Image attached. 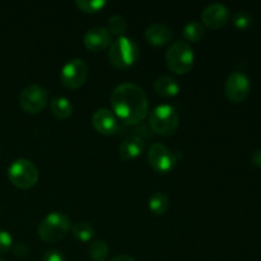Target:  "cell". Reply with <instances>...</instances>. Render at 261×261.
<instances>
[{
    "mask_svg": "<svg viewBox=\"0 0 261 261\" xmlns=\"http://www.w3.org/2000/svg\"><path fill=\"white\" fill-rule=\"evenodd\" d=\"M112 110L124 124L138 125L148 116L149 102L145 92L134 83H121L112 91Z\"/></svg>",
    "mask_w": 261,
    "mask_h": 261,
    "instance_id": "cell-1",
    "label": "cell"
},
{
    "mask_svg": "<svg viewBox=\"0 0 261 261\" xmlns=\"http://www.w3.org/2000/svg\"><path fill=\"white\" fill-rule=\"evenodd\" d=\"M71 229V221L63 212H51L37 227V233L42 241L54 244L68 234Z\"/></svg>",
    "mask_w": 261,
    "mask_h": 261,
    "instance_id": "cell-2",
    "label": "cell"
},
{
    "mask_svg": "<svg viewBox=\"0 0 261 261\" xmlns=\"http://www.w3.org/2000/svg\"><path fill=\"white\" fill-rule=\"evenodd\" d=\"M139 58V47L129 37L120 36L112 41L109 51V60L116 69H127Z\"/></svg>",
    "mask_w": 261,
    "mask_h": 261,
    "instance_id": "cell-3",
    "label": "cell"
},
{
    "mask_svg": "<svg viewBox=\"0 0 261 261\" xmlns=\"http://www.w3.org/2000/svg\"><path fill=\"white\" fill-rule=\"evenodd\" d=\"M166 65L171 71L186 74L194 65V50L188 41H176L166 51Z\"/></svg>",
    "mask_w": 261,
    "mask_h": 261,
    "instance_id": "cell-4",
    "label": "cell"
},
{
    "mask_svg": "<svg viewBox=\"0 0 261 261\" xmlns=\"http://www.w3.org/2000/svg\"><path fill=\"white\" fill-rule=\"evenodd\" d=\"M9 181L18 189L27 190L33 188L38 181V168L35 163L25 158H19L12 162L8 168Z\"/></svg>",
    "mask_w": 261,
    "mask_h": 261,
    "instance_id": "cell-5",
    "label": "cell"
},
{
    "mask_svg": "<svg viewBox=\"0 0 261 261\" xmlns=\"http://www.w3.org/2000/svg\"><path fill=\"white\" fill-rule=\"evenodd\" d=\"M149 126L157 134L168 137L178 127L177 111L171 105H160L149 115Z\"/></svg>",
    "mask_w": 261,
    "mask_h": 261,
    "instance_id": "cell-6",
    "label": "cell"
},
{
    "mask_svg": "<svg viewBox=\"0 0 261 261\" xmlns=\"http://www.w3.org/2000/svg\"><path fill=\"white\" fill-rule=\"evenodd\" d=\"M48 91L40 84L25 87L19 94V106L27 114H38L48 102Z\"/></svg>",
    "mask_w": 261,
    "mask_h": 261,
    "instance_id": "cell-7",
    "label": "cell"
},
{
    "mask_svg": "<svg viewBox=\"0 0 261 261\" xmlns=\"http://www.w3.org/2000/svg\"><path fill=\"white\" fill-rule=\"evenodd\" d=\"M88 71V65L83 59H71L61 69V83L68 89H78L87 81Z\"/></svg>",
    "mask_w": 261,
    "mask_h": 261,
    "instance_id": "cell-8",
    "label": "cell"
},
{
    "mask_svg": "<svg viewBox=\"0 0 261 261\" xmlns=\"http://www.w3.org/2000/svg\"><path fill=\"white\" fill-rule=\"evenodd\" d=\"M148 163L158 173H168L177 163L175 153L161 143H154L148 149Z\"/></svg>",
    "mask_w": 261,
    "mask_h": 261,
    "instance_id": "cell-9",
    "label": "cell"
},
{
    "mask_svg": "<svg viewBox=\"0 0 261 261\" xmlns=\"http://www.w3.org/2000/svg\"><path fill=\"white\" fill-rule=\"evenodd\" d=\"M251 89L250 78L241 71H234L224 82V94L232 103H241L247 98Z\"/></svg>",
    "mask_w": 261,
    "mask_h": 261,
    "instance_id": "cell-10",
    "label": "cell"
},
{
    "mask_svg": "<svg viewBox=\"0 0 261 261\" xmlns=\"http://www.w3.org/2000/svg\"><path fill=\"white\" fill-rule=\"evenodd\" d=\"M229 19V10L222 3H212L201 12V20L204 24L213 30L223 27Z\"/></svg>",
    "mask_w": 261,
    "mask_h": 261,
    "instance_id": "cell-11",
    "label": "cell"
},
{
    "mask_svg": "<svg viewBox=\"0 0 261 261\" xmlns=\"http://www.w3.org/2000/svg\"><path fill=\"white\" fill-rule=\"evenodd\" d=\"M94 129L103 135H114L119 132L120 125L116 115L109 109H98L92 116Z\"/></svg>",
    "mask_w": 261,
    "mask_h": 261,
    "instance_id": "cell-12",
    "label": "cell"
},
{
    "mask_svg": "<svg viewBox=\"0 0 261 261\" xmlns=\"http://www.w3.org/2000/svg\"><path fill=\"white\" fill-rule=\"evenodd\" d=\"M112 35L105 27H92L84 35V45L91 51H102L111 46Z\"/></svg>",
    "mask_w": 261,
    "mask_h": 261,
    "instance_id": "cell-13",
    "label": "cell"
},
{
    "mask_svg": "<svg viewBox=\"0 0 261 261\" xmlns=\"http://www.w3.org/2000/svg\"><path fill=\"white\" fill-rule=\"evenodd\" d=\"M145 148V140L140 135L132 134L125 138L119 147V154L122 161H132L139 157Z\"/></svg>",
    "mask_w": 261,
    "mask_h": 261,
    "instance_id": "cell-14",
    "label": "cell"
},
{
    "mask_svg": "<svg viewBox=\"0 0 261 261\" xmlns=\"http://www.w3.org/2000/svg\"><path fill=\"white\" fill-rule=\"evenodd\" d=\"M172 30L162 23H153L145 30L144 37L153 46H165L172 40Z\"/></svg>",
    "mask_w": 261,
    "mask_h": 261,
    "instance_id": "cell-15",
    "label": "cell"
},
{
    "mask_svg": "<svg viewBox=\"0 0 261 261\" xmlns=\"http://www.w3.org/2000/svg\"><path fill=\"white\" fill-rule=\"evenodd\" d=\"M154 91L162 97H175L180 92V84L170 75H161L154 82Z\"/></svg>",
    "mask_w": 261,
    "mask_h": 261,
    "instance_id": "cell-16",
    "label": "cell"
},
{
    "mask_svg": "<svg viewBox=\"0 0 261 261\" xmlns=\"http://www.w3.org/2000/svg\"><path fill=\"white\" fill-rule=\"evenodd\" d=\"M51 112L54 116L60 120H65L73 114V105L65 97H55L50 103Z\"/></svg>",
    "mask_w": 261,
    "mask_h": 261,
    "instance_id": "cell-17",
    "label": "cell"
},
{
    "mask_svg": "<svg viewBox=\"0 0 261 261\" xmlns=\"http://www.w3.org/2000/svg\"><path fill=\"white\" fill-rule=\"evenodd\" d=\"M148 208L154 216H163L170 208V199L163 193H154L149 198Z\"/></svg>",
    "mask_w": 261,
    "mask_h": 261,
    "instance_id": "cell-18",
    "label": "cell"
},
{
    "mask_svg": "<svg viewBox=\"0 0 261 261\" xmlns=\"http://www.w3.org/2000/svg\"><path fill=\"white\" fill-rule=\"evenodd\" d=\"M205 36V28L199 20H190L184 27V37L191 42H199Z\"/></svg>",
    "mask_w": 261,
    "mask_h": 261,
    "instance_id": "cell-19",
    "label": "cell"
},
{
    "mask_svg": "<svg viewBox=\"0 0 261 261\" xmlns=\"http://www.w3.org/2000/svg\"><path fill=\"white\" fill-rule=\"evenodd\" d=\"M74 237L82 242H87L94 236V228L88 222H78L71 227Z\"/></svg>",
    "mask_w": 261,
    "mask_h": 261,
    "instance_id": "cell-20",
    "label": "cell"
},
{
    "mask_svg": "<svg viewBox=\"0 0 261 261\" xmlns=\"http://www.w3.org/2000/svg\"><path fill=\"white\" fill-rule=\"evenodd\" d=\"M88 255L92 261H106L109 257V246L105 241H94L89 245Z\"/></svg>",
    "mask_w": 261,
    "mask_h": 261,
    "instance_id": "cell-21",
    "label": "cell"
},
{
    "mask_svg": "<svg viewBox=\"0 0 261 261\" xmlns=\"http://www.w3.org/2000/svg\"><path fill=\"white\" fill-rule=\"evenodd\" d=\"M126 28H127V23L122 15L115 14L109 18V28H107V30L110 31L111 35L114 33V35L119 36L120 37V36L126 31Z\"/></svg>",
    "mask_w": 261,
    "mask_h": 261,
    "instance_id": "cell-22",
    "label": "cell"
},
{
    "mask_svg": "<svg viewBox=\"0 0 261 261\" xmlns=\"http://www.w3.org/2000/svg\"><path fill=\"white\" fill-rule=\"evenodd\" d=\"M105 0H75V5L84 13H97L106 7Z\"/></svg>",
    "mask_w": 261,
    "mask_h": 261,
    "instance_id": "cell-23",
    "label": "cell"
},
{
    "mask_svg": "<svg viewBox=\"0 0 261 261\" xmlns=\"http://www.w3.org/2000/svg\"><path fill=\"white\" fill-rule=\"evenodd\" d=\"M232 23H233L234 27L239 28V30H247V28L252 24V17L250 13L240 10V12H236L232 15Z\"/></svg>",
    "mask_w": 261,
    "mask_h": 261,
    "instance_id": "cell-24",
    "label": "cell"
},
{
    "mask_svg": "<svg viewBox=\"0 0 261 261\" xmlns=\"http://www.w3.org/2000/svg\"><path fill=\"white\" fill-rule=\"evenodd\" d=\"M13 246V239L12 234L9 232L0 229V254L7 252L10 247Z\"/></svg>",
    "mask_w": 261,
    "mask_h": 261,
    "instance_id": "cell-25",
    "label": "cell"
},
{
    "mask_svg": "<svg viewBox=\"0 0 261 261\" xmlns=\"http://www.w3.org/2000/svg\"><path fill=\"white\" fill-rule=\"evenodd\" d=\"M42 261H66V259L63 252L59 250H48L43 255Z\"/></svg>",
    "mask_w": 261,
    "mask_h": 261,
    "instance_id": "cell-26",
    "label": "cell"
},
{
    "mask_svg": "<svg viewBox=\"0 0 261 261\" xmlns=\"http://www.w3.org/2000/svg\"><path fill=\"white\" fill-rule=\"evenodd\" d=\"M13 252H14L15 256L19 257H25L28 255V247L25 246L22 242H18V244L13 245Z\"/></svg>",
    "mask_w": 261,
    "mask_h": 261,
    "instance_id": "cell-27",
    "label": "cell"
},
{
    "mask_svg": "<svg viewBox=\"0 0 261 261\" xmlns=\"http://www.w3.org/2000/svg\"><path fill=\"white\" fill-rule=\"evenodd\" d=\"M250 162H251V165L255 166V167L261 168V148L260 149L254 150V152L251 153V155H250Z\"/></svg>",
    "mask_w": 261,
    "mask_h": 261,
    "instance_id": "cell-28",
    "label": "cell"
},
{
    "mask_svg": "<svg viewBox=\"0 0 261 261\" xmlns=\"http://www.w3.org/2000/svg\"><path fill=\"white\" fill-rule=\"evenodd\" d=\"M110 261H137V260H135L134 257L129 256V255H120V256L114 257V259H111Z\"/></svg>",
    "mask_w": 261,
    "mask_h": 261,
    "instance_id": "cell-29",
    "label": "cell"
},
{
    "mask_svg": "<svg viewBox=\"0 0 261 261\" xmlns=\"http://www.w3.org/2000/svg\"><path fill=\"white\" fill-rule=\"evenodd\" d=\"M0 261H5V260H3V259H2V257H0Z\"/></svg>",
    "mask_w": 261,
    "mask_h": 261,
    "instance_id": "cell-30",
    "label": "cell"
}]
</instances>
